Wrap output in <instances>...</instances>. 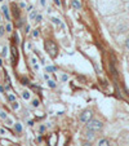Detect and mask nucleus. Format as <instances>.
<instances>
[{
	"label": "nucleus",
	"mask_w": 129,
	"mask_h": 146,
	"mask_svg": "<svg viewBox=\"0 0 129 146\" xmlns=\"http://www.w3.org/2000/svg\"><path fill=\"white\" fill-rule=\"evenodd\" d=\"M53 1H54V4H56V5H58V7L61 5V1H60V0H53Z\"/></svg>",
	"instance_id": "26"
},
{
	"label": "nucleus",
	"mask_w": 129,
	"mask_h": 146,
	"mask_svg": "<svg viewBox=\"0 0 129 146\" xmlns=\"http://www.w3.org/2000/svg\"><path fill=\"white\" fill-rule=\"evenodd\" d=\"M0 118L4 119V120H7V119H8V116H7V114L4 113V111H0Z\"/></svg>",
	"instance_id": "12"
},
{
	"label": "nucleus",
	"mask_w": 129,
	"mask_h": 146,
	"mask_svg": "<svg viewBox=\"0 0 129 146\" xmlns=\"http://www.w3.org/2000/svg\"><path fill=\"white\" fill-rule=\"evenodd\" d=\"M1 12H3L4 16L7 17V19H8V21H11V16H9V9H8V7H7L5 4H3V5H1Z\"/></svg>",
	"instance_id": "4"
},
{
	"label": "nucleus",
	"mask_w": 129,
	"mask_h": 146,
	"mask_svg": "<svg viewBox=\"0 0 129 146\" xmlns=\"http://www.w3.org/2000/svg\"><path fill=\"white\" fill-rule=\"evenodd\" d=\"M61 79H62V82H66V80L69 79V76H67V75L65 74V75H62V78H61Z\"/></svg>",
	"instance_id": "22"
},
{
	"label": "nucleus",
	"mask_w": 129,
	"mask_h": 146,
	"mask_svg": "<svg viewBox=\"0 0 129 146\" xmlns=\"http://www.w3.org/2000/svg\"><path fill=\"white\" fill-rule=\"evenodd\" d=\"M22 97H23V100H30V92H27V91L22 92Z\"/></svg>",
	"instance_id": "9"
},
{
	"label": "nucleus",
	"mask_w": 129,
	"mask_h": 146,
	"mask_svg": "<svg viewBox=\"0 0 129 146\" xmlns=\"http://www.w3.org/2000/svg\"><path fill=\"white\" fill-rule=\"evenodd\" d=\"M12 108H13V109H14V110H17V109H18V108H19V105H18V102H17V101H14V102H13V105H12Z\"/></svg>",
	"instance_id": "16"
},
{
	"label": "nucleus",
	"mask_w": 129,
	"mask_h": 146,
	"mask_svg": "<svg viewBox=\"0 0 129 146\" xmlns=\"http://www.w3.org/2000/svg\"><path fill=\"white\" fill-rule=\"evenodd\" d=\"M92 115H93V113H92L91 110H85L84 113L80 115L79 120L81 121V123H88V121L92 120Z\"/></svg>",
	"instance_id": "3"
},
{
	"label": "nucleus",
	"mask_w": 129,
	"mask_h": 146,
	"mask_svg": "<svg viewBox=\"0 0 129 146\" xmlns=\"http://www.w3.org/2000/svg\"><path fill=\"white\" fill-rule=\"evenodd\" d=\"M16 131L17 132H21V131H22V127H21V124L19 123H16Z\"/></svg>",
	"instance_id": "15"
},
{
	"label": "nucleus",
	"mask_w": 129,
	"mask_h": 146,
	"mask_svg": "<svg viewBox=\"0 0 129 146\" xmlns=\"http://www.w3.org/2000/svg\"><path fill=\"white\" fill-rule=\"evenodd\" d=\"M4 30H5V29H4L3 26H0V36H1V35L4 34Z\"/></svg>",
	"instance_id": "24"
},
{
	"label": "nucleus",
	"mask_w": 129,
	"mask_h": 146,
	"mask_svg": "<svg viewBox=\"0 0 129 146\" xmlns=\"http://www.w3.org/2000/svg\"><path fill=\"white\" fill-rule=\"evenodd\" d=\"M94 131H92V129H88L87 128V131H85V137H88V138H93L94 137Z\"/></svg>",
	"instance_id": "5"
},
{
	"label": "nucleus",
	"mask_w": 129,
	"mask_h": 146,
	"mask_svg": "<svg viewBox=\"0 0 129 146\" xmlns=\"http://www.w3.org/2000/svg\"><path fill=\"white\" fill-rule=\"evenodd\" d=\"M102 127H103V124H102V121L98 120V119H92L91 121H88V123H87V128H88V129L94 131V132L101 131Z\"/></svg>",
	"instance_id": "2"
},
{
	"label": "nucleus",
	"mask_w": 129,
	"mask_h": 146,
	"mask_svg": "<svg viewBox=\"0 0 129 146\" xmlns=\"http://www.w3.org/2000/svg\"><path fill=\"white\" fill-rule=\"evenodd\" d=\"M83 146H92V145H91V142H84Z\"/></svg>",
	"instance_id": "28"
},
{
	"label": "nucleus",
	"mask_w": 129,
	"mask_h": 146,
	"mask_svg": "<svg viewBox=\"0 0 129 146\" xmlns=\"http://www.w3.org/2000/svg\"><path fill=\"white\" fill-rule=\"evenodd\" d=\"M25 33H26V34L30 33V25H26V26H25Z\"/></svg>",
	"instance_id": "21"
},
{
	"label": "nucleus",
	"mask_w": 129,
	"mask_h": 146,
	"mask_svg": "<svg viewBox=\"0 0 129 146\" xmlns=\"http://www.w3.org/2000/svg\"><path fill=\"white\" fill-rule=\"evenodd\" d=\"M1 1H3V0H0V3H1Z\"/></svg>",
	"instance_id": "34"
},
{
	"label": "nucleus",
	"mask_w": 129,
	"mask_h": 146,
	"mask_svg": "<svg viewBox=\"0 0 129 146\" xmlns=\"http://www.w3.org/2000/svg\"><path fill=\"white\" fill-rule=\"evenodd\" d=\"M7 53H8V48H7V47H4V48H3V52H1V54H3L4 57H5V56H7Z\"/></svg>",
	"instance_id": "18"
},
{
	"label": "nucleus",
	"mask_w": 129,
	"mask_h": 146,
	"mask_svg": "<svg viewBox=\"0 0 129 146\" xmlns=\"http://www.w3.org/2000/svg\"><path fill=\"white\" fill-rule=\"evenodd\" d=\"M39 105H40L39 100H34V101H32V106H34V108H39Z\"/></svg>",
	"instance_id": "13"
},
{
	"label": "nucleus",
	"mask_w": 129,
	"mask_h": 146,
	"mask_svg": "<svg viewBox=\"0 0 129 146\" xmlns=\"http://www.w3.org/2000/svg\"><path fill=\"white\" fill-rule=\"evenodd\" d=\"M0 19H1V18H0Z\"/></svg>",
	"instance_id": "36"
},
{
	"label": "nucleus",
	"mask_w": 129,
	"mask_h": 146,
	"mask_svg": "<svg viewBox=\"0 0 129 146\" xmlns=\"http://www.w3.org/2000/svg\"><path fill=\"white\" fill-rule=\"evenodd\" d=\"M48 86H49L50 88H56V83L53 82V80H48Z\"/></svg>",
	"instance_id": "11"
},
{
	"label": "nucleus",
	"mask_w": 129,
	"mask_h": 146,
	"mask_svg": "<svg viewBox=\"0 0 129 146\" xmlns=\"http://www.w3.org/2000/svg\"><path fill=\"white\" fill-rule=\"evenodd\" d=\"M40 4H41L43 7H45V0H40Z\"/></svg>",
	"instance_id": "29"
},
{
	"label": "nucleus",
	"mask_w": 129,
	"mask_h": 146,
	"mask_svg": "<svg viewBox=\"0 0 129 146\" xmlns=\"http://www.w3.org/2000/svg\"><path fill=\"white\" fill-rule=\"evenodd\" d=\"M17 58V49L16 48H12V61L14 62V60Z\"/></svg>",
	"instance_id": "8"
},
{
	"label": "nucleus",
	"mask_w": 129,
	"mask_h": 146,
	"mask_svg": "<svg viewBox=\"0 0 129 146\" xmlns=\"http://www.w3.org/2000/svg\"><path fill=\"white\" fill-rule=\"evenodd\" d=\"M44 131H45V127H44V125H41V127H40V132H44Z\"/></svg>",
	"instance_id": "30"
},
{
	"label": "nucleus",
	"mask_w": 129,
	"mask_h": 146,
	"mask_svg": "<svg viewBox=\"0 0 129 146\" xmlns=\"http://www.w3.org/2000/svg\"><path fill=\"white\" fill-rule=\"evenodd\" d=\"M45 49H47V52L49 53V56L52 58H54L56 56H57V53H58L57 45H56V43H54V41H52V40H47V41H45Z\"/></svg>",
	"instance_id": "1"
},
{
	"label": "nucleus",
	"mask_w": 129,
	"mask_h": 146,
	"mask_svg": "<svg viewBox=\"0 0 129 146\" xmlns=\"http://www.w3.org/2000/svg\"><path fill=\"white\" fill-rule=\"evenodd\" d=\"M128 9H129V4H128Z\"/></svg>",
	"instance_id": "35"
},
{
	"label": "nucleus",
	"mask_w": 129,
	"mask_h": 146,
	"mask_svg": "<svg viewBox=\"0 0 129 146\" xmlns=\"http://www.w3.org/2000/svg\"><path fill=\"white\" fill-rule=\"evenodd\" d=\"M19 7H21V8H25L26 4H25V3H21V4H19Z\"/></svg>",
	"instance_id": "32"
},
{
	"label": "nucleus",
	"mask_w": 129,
	"mask_h": 146,
	"mask_svg": "<svg viewBox=\"0 0 129 146\" xmlns=\"http://www.w3.org/2000/svg\"><path fill=\"white\" fill-rule=\"evenodd\" d=\"M1 65H3V61H1V60H0V66H1Z\"/></svg>",
	"instance_id": "33"
},
{
	"label": "nucleus",
	"mask_w": 129,
	"mask_h": 146,
	"mask_svg": "<svg viewBox=\"0 0 129 146\" xmlns=\"http://www.w3.org/2000/svg\"><path fill=\"white\" fill-rule=\"evenodd\" d=\"M22 82H23V83H22V84H28V80H27V79H23V80H22Z\"/></svg>",
	"instance_id": "31"
},
{
	"label": "nucleus",
	"mask_w": 129,
	"mask_h": 146,
	"mask_svg": "<svg viewBox=\"0 0 129 146\" xmlns=\"http://www.w3.org/2000/svg\"><path fill=\"white\" fill-rule=\"evenodd\" d=\"M52 21H53V23H56V25H61V21L58 18H52Z\"/></svg>",
	"instance_id": "17"
},
{
	"label": "nucleus",
	"mask_w": 129,
	"mask_h": 146,
	"mask_svg": "<svg viewBox=\"0 0 129 146\" xmlns=\"http://www.w3.org/2000/svg\"><path fill=\"white\" fill-rule=\"evenodd\" d=\"M32 35L35 36V38H38V36H39V30H35V31H34V34H32Z\"/></svg>",
	"instance_id": "25"
},
{
	"label": "nucleus",
	"mask_w": 129,
	"mask_h": 146,
	"mask_svg": "<svg viewBox=\"0 0 129 146\" xmlns=\"http://www.w3.org/2000/svg\"><path fill=\"white\" fill-rule=\"evenodd\" d=\"M98 146H110V142H108V140H106V138H102V140H99Z\"/></svg>",
	"instance_id": "6"
},
{
	"label": "nucleus",
	"mask_w": 129,
	"mask_h": 146,
	"mask_svg": "<svg viewBox=\"0 0 129 146\" xmlns=\"http://www.w3.org/2000/svg\"><path fill=\"white\" fill-rule=\"evenodd\" d=\"M8 100H9L11 102H14V101H16V96H14V94H9V96H8Z\"/></svg>",
	"instance_id": "14"
},
{
	"label": "nucleus",
	"mask_w": 129,
	"mask_h": 146,
	"mask_svg": "<svg viewBox=\"0 0 129 146\" xmlns=\"http://www.w3.org/2000/svg\"><path fill=\"white\" fill-rule=\"evenodd\" d=\"M72 7H74L75 9H80L81 8V4H80L79 0H72Z\"/></svg>",
	"instance_id": "7"
},
{
	"label": "nucleus",
	"mask_w": 129,
	"mask_h": 146,
	"mask_svg": "<svg viewBox=\"0 0 129 146\" xmlns=\"http://www.w3.org/2000/svg\"><path fill=\"white\" fill-rule=\"evenodd\" d=\"M125 47H126V48H128V49H129V38H128V39H126V40H125Z\"/></svg>",
	"instance_id": "27"
},
{
	"label": "nucleus",
	"mask_w": 129,
	"mask_h": 146,
	"mask_svg": "<svg viewBox=\"0 0 129 146\" xmlns=\"http://www.w3.org/2000/svg\"><path fill=\"white\" fill-rule=\"evenodd\" d=\"M35 19H36V22H40L41 19H43V17H41L40 14H38V16H36V18H35Z\"/></svg>",
	"instance_id": "20"
},
{
	"label": "nucleus",
	"mask_w": 129,
	"mask_h": 146,
	"mask_svg": "<svg viewBox=\"0 0 129 146\" xmlns=\"http://www.w3.org/2000/svg\"><path fill=\"white\" fill-rule=\"evenodd\" d=\"M36 16H38V12H36V11H32V12L30 13V18H31V19H35Z\"/></svg>",
	"instance_id": "10"
},
{
	"label": "nucleus",
	"mask_w": 129,
	"mask_h": 146,
	"mask_svg": "<svg viewBox=\"0 0 129 146\" xmlns=\"http://www.w3.org/2000/svg\"><path fill=\"white\" fill-rule=\"evenodd\" d=\"M5 30H7V31H12V25H11V23H8V25H7Z\"/></svg>",
	"instance_id": "23"
},
{
	"label": "nucleus",
	"mask_w": 129,
	"mask_h": 146,
	"mask_svg": "<svg viewBox=\"0 0 129 146\" xmlns=\"http://www.w3.org/2000/svg\"><path fill=\"white\" fill-rule=\"evenodd\" d=\"M54 70H56V67H53V66H48L47 67V71L48 72H52V71H54Z\"/></svg>",
	"instance_id": "19"
}]
</instances>
